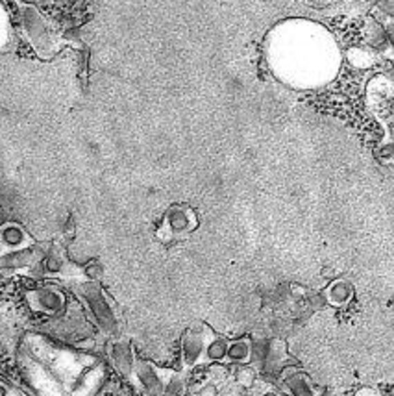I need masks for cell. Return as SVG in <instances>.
Segmentation results:
<instances>
[{"label":"cell","instance_id":"6","mask_svg":"<svg viewBox=\"0 0 394 396\" xmlns=\"http://www.w3.org/2000/svg\"><path fill=\"white\" fill-rule=\"evenodd\" d=\"M230 356H231V359H237V361H244V359L250 356V348H248L247 343H237V345L231 346Z\"/></svg>","mask_w":394,"mask_h":396},{"label":"cell","instance_id":"7","mask_svg":"<svg viewBox=\"0 0 394 396\" xmlns=\"http://www.w3.org/2000/svg\"><path fill=\"white\" fill-rule=\"evenodd\" d=\"M383 28H385V34H387L388 46L394 51V21H387Z\"/></svg>","mask_w":394,"mask_h":396},{"label":"cell","instance_id":"1","mask_svg":"<svg viewBox=\"0 0 394 396\" xmlns=\"http://www.w3.org/2000/svg\"><path fill=\"white\" fill-rule=\"evenodd\" d=\"M21 17H23V26L26 30L30 43L34 45L35 52L43 57L51 56L54 52V39H52L51 30L46 28L45 21L37 13V10L32 6H23Z\"/></svg>","mask_w":394,"mask_h":396},{"label":"cell","instance_id":"3","mask_svg":"<svg viewBox=\"0 0 394 396\" xmlns=\"http://www.w3.org/2000/svg\"><path fill=\"white\" fill-rule=\"evenodd\" d=\"M328 296L333 304H344L352 296V285H348L346 282H335L332 287L328 289Z\"/></svg>","mask_w":394,"mask_h":396},{"label":"cell","instance_id":"4","mask_svg":"<svg viewBox=\"0 0 394 396\" xmlns=\"http://www.w3.org/2000/svg\"><path fill=\"white\" fill-rule=\"evenodd\" d=\"M37 298H39V306H43L45 309H56L60 304H62V296H57L56 293H52V291H39L37 294Z\"/></svg>","mask_w":394,"mask_h":396},{"label":"cell","instance_id":"5","mask_svg":"<svg viewBox=\"0 0 394 396\" xmlns=\"http://www.w3.org/2000/svg\"><path fill=\"white\" fill-rule=\"evenodd\" d=\"M169 221H170V226L180 232V230L187 228V224H189V217H187V213L183 210L174 208V210L169 213Z\"/></svg>","mask_w":394,"mask_h":396},{"label":"cell","instance_id":"8","mask_svg":"<svg viewBox=\"0 0 394 396\" xmlns=\"http://www.w3.org/2000/svg\"><path fill=\"white\" fill-rule=\"evenodd\" d=\"M387 76L394 82V65H393V63H391V65H388V67H387Z\"/></svg>","mask_w":394,"mask_h":396},{"label":"cell","instance_id":"2","mask_svg":"<svg viewBox=\"0 0 394 396\" xmlns=\"http://www.w3.org/2000/svg\"><path fill=\"white\" fill-rule=\"evenodd\" d=\"M82 294L89 300L91 309H93V313L98 317L102 326L106 330H111L113 326H115V321H113V315L111 312H109V307L106 306V302L102 298L100 291H98L95 285H89V283H87V285H82Z\"/></svg>","mask_w":394,"mask_h":396}]
</instances>
